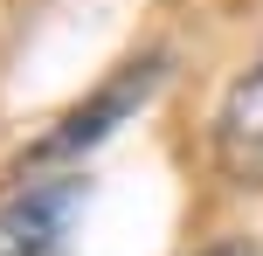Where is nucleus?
I'll return each mask as SVG.
<instances>
[{"mask_svg":"<svg viewBox=\"0 0 263 256\" xmlns=\"http://www.w3.org/2000/svg\"><path fill=\"white\" fill-rule=\"evenodd\" d=\"M83 208V180H35L0 201V256H55Z\"/></svg>","mask_w":263,"mask_h":256,"instance_id":"obj_1","label":"nucleus"},{"mask_svg":"<svg viewBox=\"0 0 263 256\" xmlns=\"http://www.w3.org/2000/svg\"><path fill=\"white\" fill-rule=\"evenodd\" d=\"M153 83H159V63H125L118 76H111L104 90L90 97V104H77V111H69V118L55 125V132L42 139L35 152H28V160L42 166V160H69V152H83V146H97V139H104L111 125L125 118V111H139L145 97H153Z\"/></svg>","mask_w":263,"mask_h":256,"instance_id":"obj_2","label":"nucleus"},{"mask_svg":"<svg viewBox=\"0 0 263 256\" xmlns=\"http://www.w3.org/2000/svg\"><path fill=\"white\" fill-rule=\"evenodd\" d=\"M215 160L236 187H263V55L229 83L215 118Z\"/></svg>","mask_w":263,"mask_h":256,"instance_id":"obj_3","label":"nucleus"},{"mask_svg":"<svg viewBox=\"0 0 263 256\" xmlns=\"http://www.w3.org/2000/svg\"><path fill=\"white\" fill-rule=\"evenodd\" d=\"M215 256H263V243H229V249H215Z\"/></svg>","mask_w":263,"mask_h":256,"instance_id":"obj_4","label":"nucleus"}]
</instances>
